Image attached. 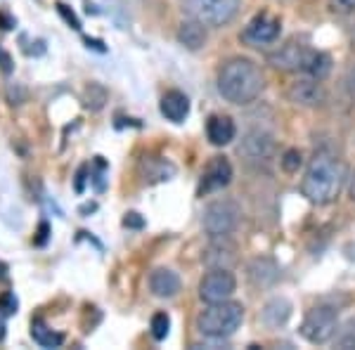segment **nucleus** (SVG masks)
Returning <instances> with one entry per match:
<instances>
[{
  "instance_id": "cd10ccee",
  "label": "nucleus",
  "mask_w": 355,
  "mask_h": 350,
  "mask_svg": "<svg viewBox=\"0 0 355 350\" xmlns=\"http://www.w3.org/2000/svg\"><path fill=\"white\" fill-rule=\"evenodd\" d=\"M123 225L125 227H142V218L137 213H128L123 218Z\"/></svg>"
},
{
  "instance_id": "f8f14e48",
  "label": "nucleus",
  "mask_w": 355,
  "mask_h": 350,
  "mask_svg": "<svg viewBox=\"0 0 355 350\" xmlns=\"http://www.w3.org/2000/svg\"><path fill=\"white\" fill-rule=\"evenodd\" d=\"M287 97L294 105L301 107H322L327 102V90L324 85L313 78V81H299L287 90Z\"/></svg>"
},
{
  "instance_id": "20e7f679",
  "label": "nucleus",
  "mask_w": 355,
  "mask_h": 350,
  "mask_svg": "<svg viewBox=\"0 0 355 350\" xmlns=\"http://www.w3.org/2000/svg\"><path fill=\"white\" fill-rule=\"evenodd\" d=\"M182 12L204 26H225L237 17L239 0H182Z\"/></svg>"
},
{
  "instance_id": "7ed1b4c3",
  "label": "nucleus",
  "mask_w": 355,
  "mask_h": 350,
  "mask_svg": "<svg viewBox=\"0 0 355 350\" xmlns=\"http://www.w3.org/2000/svg\"><path fill=\"white\" fill-rule=\"evenodd\" d=\"M244 308L242 303L220 301L206 303V308L197 315V329L206 338H227L242 326Z\"/></svg>"
},
{
  "instance_id": "1a4fd4ad",
  "label": "nucleus",
  "mask_w": 355,
  "mask_h": 350,
  "mask_svg": "<svg viewBox=\"0 0 355 350\" xmlns=\"http://www.w3.org/2000/svg\"><path fill=\"white\" fill-rule=\"evenodd\" d=\"M272 152H275V142L272 137L263 130H251L249 135L244 137L242 147H239V154L246 159L249 164H266L272 159Z\"/></svg>"
},
{
  "instance_id": "6e6552de",
  "label": "nucleus",
  "mask_w": 355,
  "mask_h": 350,
  "mask_svg": "<svg viewBox=\"0 0 355 350\" xmlns=\"http://www.w3.org/2000/svg\"><path fill=\"white\" fill-rule=\"evenodd\" d=\"M279 31H282V24H279L277 17L272 15H256L254 19L246 24L242 31V41L251 48H263V45H272L279 38Z\"/></svg>"
},
{
  "instance_id": "0eeeda50",
  "label": "nucleus",
  "mask_w": 355,
  "mask_h": 350,
  "mask_svg": "<svg viewBox=\"0 0 355 350\" xmlns=\"http://www.w3.org/2000/svg\"><path fill=\"white\" fill-rule=\"evenodd\" d=\"M234 291H237V279H234V274L225 268H214L211 272H206L204 279L199 282V298H202L204 303L230 301Z\"/></svg>"
},
{
  "instance_id": "39448f33",
  "label": "nucleus",
  "mask_w": 355,
  "mask_h": 350,
  "mask_svg": "<svg viewBox=\"0 0 355 350\" xmlns=\"http://www.w3.org/2000/svg\"><path fill=\"white\" fill-rule=\"evenodd\" d=\"M239 222V209L237 204H232L230 199H216L204 209L202 225L204 232L211 239L216 237H227Z\"/></svg>"
},
{
  "instance_id": "ddd939ff",
  "label": "nucleus",
  "mask_w": 355,
  "mask_h": 350,
  "mask_svg": "<svg viewBox=\"0 0 355 350\" xmlns=\"http://www.w3.org/2000/svg\"><path fill=\"white\" fill-rule=\"evenodd\" d=\"M204 263L211 270H214V268L230 270L234 263H237V249H234V246L227 242V237H216V239H211L209 249H206Z\"/></svg>"
},
{
  "instance_id": "dca6fc26",
  "label": "nucleus",
  "mask_w": 355,
  "mask_h": 350,
  "mask_svg": "<svg viewBox=\"0 0 355 350\" xmlns=\"http://www.w3.org/2000/svg\"><path fill=\"white\" fill-rule=\"evenodd\" d=\"M150 289L157 298H173L180 291V277L168 268H159L150 274Z\"/></svg>"
},
{
  "instance_id": "f257e3e1",
  "label": "nucleus",
  "mask_w": 355,
  "mask_h": 350,
  "mask_svg": "<svg viewBox=\"0 0 355 350\" xmlns=\"http://www.w3.org/2000/svg\"><path fill=\"white\" fill-rule=\"evenodd\" d=\"M263 88H266V76L261 67L246 57H232L218 69V93L230 105H251L261 97Z\"/></svg>"
},
{
  "instance_id": "f03ea898",
  "label": "nucleus",
  "mask_w": 355,
  "mask_h": 350,
  "mask_svg": "<svg viewBox=\"0 0 355 350\" xmlns=\"http://www.w3.org/2000/svg\"><path fill=\"white\" fill-rule=\"evenodd\" d=\"M343 175H346V170H343L339 159L329 157V154H318L308 164L306 175H303L301 182L303 197L318 206L331 204L341 192Z\"/></svg>"
},
{
  "instance_id": "393cba45",
  "label": "nucleus",
  "mask_w": 355,
  "mask_h": 350,
  "mask_svg": "<svg viewBox=\"0 0 355 350\" xmlns=\"http://www.w3.org/2000/svg\"><path fill=\"white\" fill-rule=\"evenodd\" d=\"M0 313L3 315H15L17 313V298H15V294H3L0 296Z\"/></svg>"
},
{
  "instance_id": "a878e982",
  "label": "nucleus",
  "mask_w": 355,
  "mask_h": 350,
  "mask_svg": "<svg viewBox=\"0 0 355 350\" xmlns=\"http://www.w3.org/2000/svg\"><path fill=\"white\" fill-rule=\"evenodd\" d=\"M24 90L19 88V85H10L8 88V100H10V105H21V102H24Z\"/></svg>"
},
{
  "instance_id": "9d476101",
  "label": "nucleus",
  "mask_w": 355,
  "mask_h": 350,
  "mask_svg": "<svg viewBox=\"0 0 355 350\" xmlns=\"http://www.w3.org/2000/svg\"><path fill=\"white\" fill-rule=\"evenodd\" d=\"M311 55V48L301 43H287L284 48H279L277 53L268 55V62L275 69H284V71H303Z\"/></svg>"
},
{
  "instance_id": "bb28decb",
  "label": "nucleus",
  "mask_w": 355,
  "mask_h": 350,
  "mask_svg": "<svg viewBox=\"0 0 355 350\" xmlns=\"http://www.w3.org/2000/svg\"><path fill=\"white\" fill-rule=\"evenodd\" d=\"M57 10H60V15L64 17V19H67L69 24H71L73 28H81V24H78V19H76V15H73V12H69V8H67V5L57 3Z\"/></svg>"
},
{
  "instance_id": "a211bd4d",
  "label": "nucleus",
  "mask_w": 355,
  "mask_h": 350,
  "mask_svg": "<svg viewBox=\"0 0 355 350\" xmlns=\"http://www.w3.org/2000/svg\"><path fill=\"white\" fill-rule=\"evenodd\" d=\"M291 315V303L287 298H272L266 308H263V322L268 326H279L289 320Z\"/></svg>"
},
{
  "instance_id": "412c9836",
  "label": "nucleus",
  "mask_w": 355,
  "mask_h": 350,
  "mask_svg": "<svg viewBox=\"0 0 355 350\" xmlns=\"http://www.w3.org/2000/svg\"><path fill=\"white\" fill-rule=\"evenodd\" d=\"M83 102H85V107H88V109H93V112H97V109L105 107V102H107V90L102 88L100 83H90L88 88H85V93H83Z\"/></svg>"
},
{
  "instance_id": "2eb2a0df",
  "label": "nucleus",
  "mask_w": 355,
  "mask_h": 350,
  "mask_svg": "<svg viewBox=\"0 0 355 350\" xmlns=\"http://www.w3.org/2000/svg\"><path fill=\"white\" fill-rule=\"evenodd\" d=\"M206 41H209V33H206V26L202 24V21L190 19V17H187V19L178 26V43H180L182 48L197 53V50L204 48Z\"/></svg>"
},
{
  "instance_id": "f3484780",
  "label": "nucleus",
  "mask_w": 355,
  "mask_h": 350,
  "mask_svg": "<svg viewBox=\"0 0 355 350\" xmlns=\"http://www.w3.org/2000/svg\"><path fill=\"white\" fill-rule=\"evenodd\" d=\"M162 114L168 121L182 123L187 119V114H190V100H187V95L180 93V90H168L162 97Z\"/></svg>"
},
{
  "instance_id": "c85d7f7f",
  "label": "nucleus",
  "mask_w": 355,
  "mask_h": 350,
  "mask_svg": "<svg viewBox=\"0 0 355 350\" xmlns=\"http://www.w3.org/2000/svg\"><path fill=\"white\" fill-rule=\"evenodd\" d=\"M0 62H3V71H5V73H10V69H12V67H10V57L5 55L3 50H0Z\"/></svg>"
},
{
  "instance_id": "6ab92c4d",
  "label": "nucleus",
  "mask_w": 355,
  "mask_h": 350,
  "mask_svg": "<svg viewBox=\"0 0 355 350\" xmlns=\"http://www.w3.org/2000/svg\"><path fill=\"white\" fill-rule=\"evenodd\" d=\"M303 71H306L308 76L322 81V78H327L329 71H331V57L327 53H318V50H311V55H308V62H306V69H303Z\"/></svg>"
},
{
  "instance_id": "4be33fe9",
  "label": "nucleus",
  "mask_w": 355,
  "mask_h": 350,
  "mask_svg": "<svg viewBox=\"0 0 355 350\" xmlns=\"http://www.w3.org/2000/svg\"><path fill=\"white\" fill-rule=\"evenodd\" d=\"M301 164H303V154L299 152V149H287V152L282 154V159H279L282 170H284V173H289V175L299 173Z\"/></svg>"
},
{
  "instance_id": "c756f323",
  "label": "nucleus",
  "mask_w": 355,
  "mask_h": 350,
  "mask_svg": "<svg viewBox=\"0 0 355 350\" xmlns=\"http://www.w3.org/2000/svg\"><path fill=\"white\" fill-rule=\"evenodd\" d=\"M351 199L355 202V175L351 177Z\"/></svg>"
},
{
  "instance_id": "4468645a",
  "label": "nucleus",
  "mask_w": 355,
  "mask_h": 350,
  "mask_svg": "<svg viewBox=\"0 0 355 350\" xmlns=\"http://www.w3.org/2000/svg\"><path fill=\"white\" fill-rule=\"evenodd\" d=\"M234 135H237V128H234V121L230 116L214 114V116L206 121V137H209L211 145L225 147L234 140Z\"/></svg>"
},
{
  "instance_id": "b1692460",
  "label": "nucleus",
  "mask_w": 355,
  "mask_h": 350,
  "mask_svg": "<svg viewBox=\"0 0 355 350\" xmlns=\"http://www.w3.org/2000/svg\"><path fill=\"white\" fill-rule=\"evenodd\" d=\"M327 8L331 15L348 17V15H355V0H327Z\"/></svg>"
},
{
  "instance_id": "9b49d317",
  "label": "nucleus",
  "mask_w": 355,
  "mask_h": 350,
  "mask_svg": "<svg viewBox=\"0 0 355 350\" xmlns=\"http://www.w3.org/2000/svg\"><path fill=\"white\" fill-rule=\"evenodd\" d=\"M230 180H232L230 161H227L225 157H214L202 175V187H199V192L202 194L216 192V189H223V187L230 185Z\"/></svg>"
},
{
  "instance_id": "aec40b11",
  "label": "nucleus",
  "mask_w": 355,
  "mask_h": 350,
  "mask_svg": "<svg viewBox=\"0 0 355 350\" xmlns=\"http://www.w3.org/2000/svg\"><path fill=\"white\" fill-rule=\"evenodd\" d=\"M31 336H33V341L36 343H41L43 348H57V346H62V334H55L53 329H48L41 320H36V322L31 324Z\"/></svg>"
},
{
  "instance_id": "5701e85b",
  "label": "nucleus",
  "mask_w": 355,
  "mask_h": 350,
  "mask_svg": "<svg viewBox=\"0 0 355 350\" xmlns=\"http://www.w3.org/2000/svg\"><path fill=\"white\" fill-rule=\"evenodd\" d=\"M168 329H171V317L166 313H157L152 317V336L157 341H164L168 336Z\"/></svg>"
},
{
  "instance_id": "423d86ee",
  "label": "nucleus",
  "mask_w": 355,
  "mask_h": 350,
  "mask_svg": "<svg viewBox=\"0 0 355 350\" xmlns=\"http://www.w3.org/2000/svg\"><path fill=\"white\" fill-rule=\"evenodd\" d=\"M336 326H339L336 310L327 306H318L303 317L301 336L306 338V341L315 343V346H322V343H327L329 338L336 334Z\"/></svg>"
}]
</instances>
